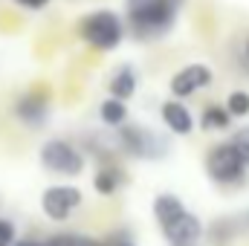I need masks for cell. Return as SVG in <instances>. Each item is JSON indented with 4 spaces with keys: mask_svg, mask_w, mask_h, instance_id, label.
<instances>
[{
    "mask_svg": "<svg viewBox=\"0 0 249 246\" xmlns=\"http://www.w3.org/2000/svg\"><path fill=\"white\" fill-rule=\"evenodd\" d=\"M160 119H162V124H165L174 136H188V133L194 130V116H191V110H188L180 99H168V102H162V107H160Z\"/></svg>",
    "mask_w": 249,
    "mask_h": 246,
    "instance_id": "11",
    "label": "cell"
},
{
    "mask_svg": "<svg viewBox=\"0 0 249 246\" xmlns=\"http://www.w3.org/2000/svg\"><path fill=\"white\" fill-rule=\"evenodd\" d=\"M84 203V194L81 188L75 185H67V183H55V185H47L41 191V211L53 220V223H67Z\"/></svg>",
    "mask_w": 249,
    "mask_h": 246,
    "instance_id": "8",
    "label": "cell"
},
{
    "mask_svg": "<svg viewBox=\"0 0 249 246\" xmlns=\"http://www.w3.org/2000/svg\"><path fill=\"white\" fill-rule=\"evenodd\" d=\"M15 246H47V241H38V238H18Z\"/></svg>",
    "mask_w": 249,
    "mask_h": 246,
    "instance_id": "23",
    "label": "cell"
},
{
    "mask_svg": "<svg viewBox=\"0 0 249 246\" xmlns=\"http://www.w3.org/2000/svg\"><path fill=\"white\" fill-rule=\"evenodd\" d=\"M186 0H124L127 38L139 44H157L168 38L180 20Z\"/></svg>",
    "mask_w": 249,
    "mask_h": 246,
    "instance_id": "1",
    "label": "cell"
},
{
    "mask_svg": "<svg viewBox=\"0 0 249 246\" xmlns=\"http://www.w3.org/2000/svg\"><path fill=\"white\" fill-rule=\"evenodd\" d=\"M244 55H247V61H249V38H247V44H244Z\"/></svg>",
    "mask_w": 249,
    "mask_h": 246,
    "instance_id": "24",
    "label": "cell"
},
{
    "mask_svg": "<svg viewBox=\"0 0 249 246\" xmlns=\"http://www.w3.org/2000/svg\"><path fill=\"white\" fill-rule=\"evenodd\" d=\"M78 238L81 235H75V232H55L47 238V246H78Z\"/></svg>",
    "mask_w": 249,
    "mask_h": 246,
    "instance_id": "20",
    "label": "cell"
},
{
    "mask_svg": "<svg viewBox=\"0 0 249 246\" xmlns=\"http://www.w3.org/2000/svg\"><path fill=\"white\" fill-rule=\"evenodd\" d=\"M127 185V171L122 165H99V171L93 174V191L99 197H116Z\"/></svg>",
    "mask_w": 249,
    "mask_h": 246,
    "instance_id": "12",
    "label": "cell"
},
{
    "mask_svg": "<svg viewBox=\"0 0 249 246\" xmlns=\"http://www.w3.org/2000/svg\"><path fill=\"white\" fill-rule=\"evenodd\" d=\"M226 110H229L232 119L249 116V93L247 90H232V93L226 96Z\"/></svg>",
    "mask_w": 249,
    "mask_h": 246,
    "instance_id": "16",
    "label": "cell"
},
{
    "mask_svg": "<svg viewBox=\"0 0 249 246\" xmlns=\"http://www.w3.org/2000/svg\"><path fill=\"white\" fill-rule=\"evenodd\" d=\"M200 127L206 133H220V130H229L232 127V116L226 110V105H206L203 113H200Z\"/></svg>",
    "mask_w": 249,
    "mask_h": 246,
    "instance_id": "13",
    "label": "cell"
},
{
    "mask_svg": "<svg viewBox=\"0 0 249 246\" xmlns=\"http://www.w3.org/2000/svg\"><path fill=\"white\" fill-rule=\"evenodd\" d=\"M105 244L107 246H139L136 244V238H133V232L130 229H116V232H110L107 238H105Z\"/></svg>",
    "mask_w": 249,
    "mask_h": 246,
    "instance_id": "18",
    "label": "cell"
},
{
    "mask_svg": "<svg viewBox=\"0 0 249 246\" xmlns=\"http://www.w3.org/2000/svg\"><path fill=\"white\" fill-rule=\"evenodd\" d=\"M241 232V223H238V217H220V220H214L209 229H206V235H209V241L214 246H229L232 244V238Z\"/></svg>",
    "mask_w": 249,
    "mask_h": 246,
    "instance_id": "15",
    "label": "cell"
},
{
    "mask_svg": "<svg viewBox=\"0 0 249 246\" xmlns=\"http://www.w3.org/2000/svg\"><path fill=\"white\" fill-rule=\"evenodd\" d=\"M78 38L81 44H87L96 53H113L122 47V41L127 38V26L124 18L113 9H96L87 12L78 20Z\"/></svg>",
    "mask_w": 249,
    "mask_h": 246,
    "instance_id": "3",
    "label": "cell"
},
{
    "mask_svg": "<svg viewBox=\"0 0 249 246\" xmlns=\"http://www.w3.org/2000/svg\"><path fill=\"white\" fill-rule=\"evenodd\" d=\"M136 90H139V70H136L133 64H119V67L110 72V78H107V93H110V99L127 102V99L136 96Z\"/></svg>",
    "mask_w": 249,
    "mask_h": 246,
    "instance_id": "10",
    "label": "cell"
},
{
    "mask_svg": "<svg viewBox=\"0 0 249 246\" xmlns=\"http://www.w3.org/2000/svg\"><path fill=\"white\" fill-rule=\"evenodd\" d=\"M78 246H107L105 238H90V235H81L78 238Z\"/></svg>",
    "mask_w": 249,
    "mask_h": 246,
    "instance_id": "22",
    "label": "cell"
},
{
    "mask_svg": "<svg viewBox=\"0 0 249 246\" xmlns=\"http://www.w3.org/2000/svg\"><path fill=\"white\" fill-rule=\"evenodd\" d=\"M151 211L168 246H197V241L206 235L203 220L188 211L186 203L171 191H160L151 203Z\"/></svg>",
    "mask_w": 249,
    "mask_h": 246,
    "instance_id": "2",
    "label": "cell"
},
{
    "mask_svg": "<svg viewBox=\"0 0 249 246\" xmlns=\"http://www.w3.org/2000/svg\"><path fill=\"white\" fill-rule=\"evenodd\" d=\"M99 119L102 124L107 127V130H119L122 124H127V105L119 102V99H105L102 105H99Z\"/></svg>",
    "mask_w": 249,
    "mask_h": 246,
    "instance_id": "14",
    "label": "cell"
},
{
    "mask_svg": "<svg viewBox=\"0 0 249 246\" xmlns=\"http://www.w3.org/2000/svg\"><path fill=\"white\" fill-rule=\"evenodd\" d=\"M15 3L23 6V9H29V12H41V9L50 6V0H15Z\"/></svg>",
    "mask_w": 249,
    "mask_h": 246,
    "instance_id": "21",
    "label": "cell"
},
{
    "mask_svg": "<svg viewBox=\"0 0 249 246\" xmlns=\"http://www.w3.org/2000/svg\"><path fill=\"white\" fill-rule=\"evenodd\" d=\"M229 142L235 145V151L241 154V159L247 162V168H249V127H241V130H235Z\"/></svg>",
    "mask_w": 249,
    "mask_h": 246,
    "instance_id": "17",
    "label": "cell"
},
{
    "mask_svg": "<svg viewBox=\"0 0 249 246\" xmlns=\"http://www.w3.org/2000/svg\"><path fill=\"white\" fill-rule=\"evenodd\" d=\"M38 162L50 177H61V180H78L87 168L84 151L64 136L44 139V145L38 148Z\"/></svg>",
    "mask_w": 249,
    "mask_h": 246,
    "instance_id": "4",
    "label": "cell"
},
{
    "mask_svg": "<svg viewBox=\"0 0 249 246\" xmlns=\"http://www.w3.org/2000/svg\"><path fill=\"white\" fill-rule=\"evenodd\" d=\"M206 174L209 180L220 188H238V185L247 183V162L241 159V154L235 151L232 142H217L206 151Z\"/></svg>",
    "mask_w": 249,
    "mask_h": 246,
    "instance_id": "6",
    "label": "cell"
},
{
    "mask_svg": "<svg viewBox=\"0 0 249 246\" xmlns=\"http://www.w3.org/2000/svg\"><path fill=\"white\" fill-rule=\"evenodd\" d=\"M18 241V229L9 217H0V246H15Z\"/></svg>",
    "mask_w": 249,
    "mask_h": 246,
    "instance_id": "19",
    "label": "cell"
},
{
    "mask_svg": "<svg viewBox=\"0 0 249 246\" xmlns=\"http://www.w3.org/2000/svg\"><path fill=\"white\" fill-rule=\"evenodd\" d=\"M214 81V72H212V67L209 64H186L183 70H177L174 75H171V81H168V90H171V96L174 99H188V96H194V93H200V90H206L209 84Z\"/></svg>",
    "mask_w": 249,
    "mask_h": 246,
    "instance_id": "9",
    "label": "cell"
},
{
    "mask_svg": "<svg viewBox=\"0 0 249 246\" xmlns=\"http://www.w3.org/2000/svg\"><path fill=\"white\" fill-rule=\"evenodd\" d=\"M12 116L23 124L26 130H41L47 127L53 116V99L47 87H29L26 93H20L12 105Z\"/></svg>",
    "mask_w": 249,
    "mask_h": 246,
    "instance_id": "7",
    "label": "cell"
},
{
    "mask_svg": "<svg viewBox=\"0 0 249 246\" xmlns=\"http://www.w3.org/2000/svg\"><path fill=\"white\" fill-rule=\"evenodd\" d=\"M116 139H119V148H122V157L127 159H136V162H157V159H165L171 145L162 133H157L154 127L142 122H127L116 130Z\"/></svg>",
    "mask_w": 249,
    "mask_h": 246,
    "instance_id": "5",
    "label": "cell"
}]
</instances>
